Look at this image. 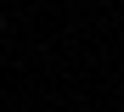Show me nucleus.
<instances>
[{"mask_svg":"<svg viewBox=\"0 0 124 112\" xmlns=\"http://www.w3.org/2000/svg\"><path fill=\"white\" fill-rule=\"evenodd\" d=\"M0 28H6V17H0Z\"/></svg>","mask_w":124,"mask_h":112,"instance_id":"f257e3e1","label":"nucleus"}]
</instances>
